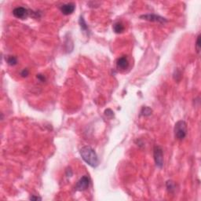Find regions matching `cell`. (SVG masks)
<instances>
[{"label": "cell", "mask_w": 201, "mask_h": 201, "mask_svg": "<svg viewBox=\"0 0 201 201\" xmlns=\"http://www.w3.org/2000/svg\"><path fill=\"white\" fill-rule=\"evenodd\" d=\"M80 156L89 166L92 167H97L99 164V160L97 155L94 149L90 146H83L80 151Z\"/></svg>", "instance_id": "1"}, {"label": "cell", "mask_w": 201, "mask_h": 201, "mask_svg": "<svg viewBox=\"0 0 201 201\" xmlns=\"http://www.w3.org/2000/svg\"><path fill=\"white\" fill-rule=\"evenodd\" d=\"M174 136L178 140H183L187 135V123L184 120H179L174 125Z\"/></svg>", "instance_id": "2"}, {"label": "cell", "mask_w": 201, "mask_h": 201, "mask_svg": "<svg viewBox=\"0 0 201 201\" xmlns=\"http://www.w3.org/2000/svg\"><path fill=\"white\" fill-rule=\"evenodd\" d=\"M153 156L156 165L159 168H162L163 166V153L162 148L160 146H155L153 149Z\"/></svg>", "instance_id": "3"}, {"label": "cell", "mask_w": 201, "mask_h": 201, "mask_svg": "<svg viewBox=\"0 0 201 201\" xmlns=\"http://www.w3.org/2000/svg\"><path fill=\"white\" fill-rule=\"evenodd\" d=\"M140 17L143 20H146V21H152V22L160 23V24H164L167 21V20L166 18L160 17L156 14H144V15H141Z\"/></svg>", "instance_id": "4"}, {"label": "cell", "mask_w": 201, "mask_h": 201, "mask_svg": "<svg viewBox=\"0 0 201 201\" xmlns=\"http://www.w3.org/2000/svg\"><path fill=\"white\" fill-rule=\"evenodd\" d=\"M90 178L87 176H83L78 181L75 185V189L78 191H84L90 186Z\"/></svg>", "instance_id": "5"}, {"label": "cell", "mask_w": 201, "mask_h": 201, "mask_svg": "<svg viewBox=\"0 0 201 201\" xmlns=\"http://www.w3.org/2000/svg\"><path fill=\"white\" fill-rule=\"evenodd\" d=\"M13 14L15 17H17L18 19H26L28 16V10L25 7L19 6L15 8L13 10Z\"/></svg>", "instance_id": "6"}, {"label": "cell", "mask_w": 201, "mask_h": 201, "mask_svg": "<svg viewBox=\"0 0 201 201\" xmlns=\"http://www.w3.org/2000/svg\"><path fill=\"white\" fill-rule=\"evenodd\" d=\"M75 9V6L74 3H66V4H64L62 6H61V13L64 14V15H70L72 14L73 12H74Z\"/></svg>", "instance_id": "7"}, {"label": "cell", "mask_w": 201, "mask_h": 201, "mask_svg": "<svg viewBox=\"0 0 201 201\" xmlns=\"http://www.w3.org/2000/svg\"><path fill=\"white\" fill-rule=\"evenodd\" d=\"M128 65H129V61H128L127 56H122L118 58V60L116 61V66L119 69L125 70L128 68Z\"/></svg>", "instance_id": "8"}, {"label": "cell", "mask_w": 201, "mask_h": 201, "mask_svg": "<svg viewBox=\"0 0 201 201\" xmlns=\"http://www.w3.org/2000/svg\"><path fill=\"white\" fill-rule=\"evenodd\" d=\"M113 30L115 33L119 34L122 33L124 31V25L121 22H116L113 25Z\"/></svg>", "instance_id": "9"}, {"label": "cell", "mask_w": 201, "mask_h": 201, "mask_svg": "<svg viewBox=\"0 0 201 201\" xmlns=\"http://www.w3.org/2000/svg\"><path fill=\"white\" fill-rule=\"evenodd\" d=\"M79 24H80V28H81V30L83 31L84 32L88 33L89 32L88 25H86L85 20H84V18H83L82 16L80 17V20H79Z\"/></svg>", "instance_id": "10"}, {"label": "cell", "mask_w": 201, "mask_h": 201, "mask_svg": "<svg viewBox=\"0 0 201 201\" xmlns=\"http://www.w3.org/2000/svg\"><path fill=\"white\" fill-rule=\"evenodd\" d=\"M152 113V108H150L148 106H145L141 108V115L144 116H150Z\"/></svg>", "instance_id": "11"}, {"label": "cell", "mask_w": 201, "mask_h": 201, "mask_svg": "<svg viewBox=\"0 0 201 201\" xmlns=\"http://www.w3.org/2000/svg\"><path fill=\"white\" fill-rule=\"evenodd\" d=\"M6 61H7L9 65L14 66L17 64V58L16 57H14V56H9L7 59H6Z\"/></svg>", "instance_id": "12"}, {"label": "cell", "mask_w": 201, "mask_h": 201, "mask_svg": "<svg viewBox=\"0 0 201 201\" xmlns=\"http://www.w3.org/2000/svg\"><path fill=\"white\" fill-rule=\"evenodd\" d=\"M166 185H167V190L170 192V193H173L174 191L175 190V184L173 181H167V183H166Z\"/></svg>", "instance_id": "13"}, {"label": "cell", "mask_w": 201, "mask_h": 201, "mask_svg": "<svg viewBox=\"0 0 201 201\" xmlns=\"http://www.w3.org/2000/svg\"><path fill=\"white\" fill-rule=\"evenodd\" d=\"M200 35L199 34L197 36V39H196V51L198 54H200Z\"/></svg>", "instance_id": "14"}, {"label": "cell", "mask_w": 201, "mask_h": 201, "mask_svg": "<svg viewBox=\"0 0 201 201\" xmlns=\"http://www.w3.org/2000/svg\"><path fill=\"white\" fill-rule=\"evenodd\" d=\"M105 115L107 116L108 118H113V116H114V113L111 110L110 108H108V109H106L105 111Z\"/></svg>", "instance_id": "15"}, {"label": "cell", "mask_w": 201, "mask_h": 201, "mask_svg": "<svg viewBox=\"0 0 201 201\" xmlns=\"http://www.w3.org/2000/svg\"><path fill=\"white\" fill-rule=\"evenodd\" d=\"M28 74H29V71H28L27 69H23L22 72H21V75L22 77H27L28 75Z\"/></svg>", "instance_id": "16"}, {"label": "cell", "mask_w": 201, "mask_h": 201, "mask_svg": "<svg viewBox=\"0 0 201 201\" xmlns=\"http://www.w3.org/2000/svg\"><path fill=\"white\" fill-rule=\"evenodd\" d=\"M29 199H30L31 200H42L41 197H39V196H31Z\"/></svg>", "instance_id": "17"}, {"label": "cell", "mask_w": 201, "mask_h": 201, "mask_svg": "<svg viewBox=\"0 0 201 201\" xmlns=\"http://www.w3.org/2000/svg\"><path fill=\"white\" fill-rule=\"evenodd\" d=\"M37 78H38L40 81H42V82H44L45 81V77L43 75H37Z\"/></svg>", "instance_id": "18"}]
</instances>
